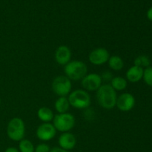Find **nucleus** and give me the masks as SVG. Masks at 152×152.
<instances>
[{
	"label": "nucleus",
	"instance_id": "1a4fd4ad",
	"mask_svg": "<svg viewBox=\"0 0 152 152\" xmlns=\"http://www.w3.org/2000/svg\"><path fill=\"white\" fill-rule=\"evenodd\" d=\"M109 52L104 48H97L92 50L88 55L89 62L94 65H102L108 61Z\"/></svg>",
	"mask_w": 152,
	"mask_h": 152
},
{
	"label": "nucleus",
	"instance_id": "4be33fe9",
	"mask_svg": "<svg viewBox=\"0 0 152 152\" xmlns=\"http://www.w3.org/2000/svg\"><path fill=\"white\" fill-rule=\"evenodd\" d=\"M100 76L102 81L109 82V81H111V80L113 79V75L110 71H105V72L102 73V75Z\"/></svg>",
	"mask_w": 152,
	"mask_h": 152
},
{
	"label": "nucleus",
	"instance_id": "a211bd4d",
	"mask_svg": "<svg viewBox=\"0 0 152 152\" xmlns=\"http://www.w3.org/2000/svg\"><path fill=\"white\" fill-rule=\"evenodd\" d=\"M35 147L31 140L23 139L19 141V151L20 152H34Z\"/></svg>",
	"mask_w": 152,
	"mask_h": 152
},
{
	"label": "nucleus",
	"instance_id": "2eb2a0df",
	"mask_svg": "<svg viewBox=\"0 0 152 152\" xmlns=\"http://www.w3.org/2000/svg\"><path fill=\"white\" fill-rule=\"evenodd\" d=\"M54 107L59 114L67 113L70 108V103L68 98L66 96H59L55 102Z\"/></svg>",
	"mask_w": 152,
	"mask_h": 152
},
{
	"label": "nucleus",
	"instance_id": "0eeeda50",
	"mask_svg": "<svg viewBox=\"0 0 152 152\" xmlns=\"http://www.w3.org/2000/svg\"><path fill=\"white\" fill-rule=\"evenodd\" d=\"M102 83L101 76L98 74H86L81 80V85L86 91H96L101 87Z\"/></svg>",
	"mask_w": 152,
	"mask_h": 152
},
{
	"label": "nucleus",
	"instance_id": "ddd939ff",
	"mask_svg": "<svg viewBox=\"0 0 152 152\" xmlns=\"http://www.w3.org/2000/svg\"><path fill=\"white\" fill-rule=\"evenodd\" d=\"M143 73V68L134 65V66L131 67L126 72V78L130 83H137L142 79Z\"/></svg>",
	"mask_w": 152,
	"mask_h": 152
},
{
	"label": "nucleus",
	"instance_id": "9b49d317",
	"mask_svg": "<svg viewBox=\"0 0 152 152\" xmlns=\"http://www.w3.org/2000/svg\"><path fill=\"white\" fill-rule=\"evenodd\" d=\"M58 142L60 148L70 151L74 149L77 145V138L75 135L71 132H64L59 136Z\"/></svg>",
	"mask_w": 152,
	"mask_h": 152
},
{
	"label": "nucleus",
	"instance_id": "a878e982",
	"mask_svg": "<svg viewBox=\"0 0 152 152\" xmlns=\"http://www.w3.org/2000/svg\"><path fill=\"white\" fill-rule=\"evenodd\" d=\"M1 98H0V105H1Z\"/></svg>",
	"mask_w": 152,
	"mask_h": 152
},
{
	"label": "nucleus",
	"instance_id": "6ab92c4d",
	"mask_svg": "<svg viewBox=\"0 0 152 152\" xmlns=\"http://www.w3.org/2000/svg\"><path fill=\"white\" fill-rule=\"evenodd\" d=\"M149 65L150 59L146 56H143V55L139 56L134 60V65H136V66H139L142 68V67H148Z\"/></svg>",
	"mask_w": 152,
	"mask_h": 152
},
{
	"label": "nucleus",
	"instance_id": "aec40b11",
	"mask_svg": "<svg viewBox=\"0 0 152 152\" xmlns=\"http://www.w3.org/2000/svg\"><path fill=\"white\" fill-rule=\"evenodd\" d=\"M142 78L148 86L152 87V67H148L146 69L144 70Z\"/></svg>",
	"mask_w": 152,
	"mask_h": 152
},
{
	"label": "nucleus",
	"instance_id": "5701e85b",
	"mask_svg": "<svg viewBox=\"0 0 152 152\" xmlns=\"http://www.w3.org/2000/svg\"><path fill=\"white\" fill-rule=\"evenodd\" d=\"M50 152H69L67 150L63 149V148H60V147H53V148L50 149Z\"/></svg>",
	"mask_w": 152,
	"mask_h": 152
},
{
	"label": "nucleus",
	"instance_id": "6e6552de",
	"mask_svg": "<svg viewBox=\"0 0 152 152\" xmlns=\"http://www.w3.org/2000/svg\"><path fill=\"white\" fill-rule=\"evenodd\" d=\"M56 134V129L50 123H43L37 128L36 132L37 138L44 142H47L54 138Z\"/></svg>",
	"mask_w": 152,
	"mask_h": 152
},
{
	"label": "nucleus",
	"instance_id": "423d86ee",
	"mask_svg": "<svg viewBox=\"0 0 152 152\" xmlns=\"http://www.w3.org/2000/svg\"><path fill=\"white\" fill-rule=\"evenodd\" d=\"M71 82L66 76H58L53 80L51 88L53 93L59 96H66L71 93Z\"/></svg>",
	"mask_w": 152,
	"mask_h": 152
},
{
	"label": "nucleus",
	"instance_id": "dca6fc26",
	"mask_svg": "<svg viewBox=\"0 0 152 152\" xmlns=\"http://www.w3.org/2000/svg\"><path fill=\"white\" fill-rule=\"evenodd\" d=\"M108 62L109 68L113 71H120L124 67V62H123V59L117 55L110 56Z\"/></svg>",
	"mask_w": 152,
	"mask_h": 152
},
{
	"label": "nucleus",
	"instance_id": "39448f33",
	"mask_svg": "<svg viewBox=\"0 0 152 152\" xmlns=\"http://www.w3.org/2000/svg\"><path fill=\"white\" fill-rule=\"evenodd\" d=\"M75 118L74 115L69 113L58 114L53 119V125L56 131L62 132H68L75 126Z\"/></svg>",
	"mask_w": 152,
	"mask_h": 152
},
{
	"label": "nucleus",
	"instance_id": "393cba45",
	"mask_svg": "<svg viewBox=\"0 0 152 152\" xmlns=\"http://www.w3.org/2000/svg\"><path fill=\"white\" fill-rule=\"evenodd\" d=\"M147 17L150 21L152 22V7H150L148 11H147Z\"/></svg>",
	"mask_w": 152,
	"mask_h": 152
},
{
	"label": "nucleus",
	"instance_id": "f8f14e48",
	"mask_svg": "<svg viewBox=\"0 0 152 152\" xmlns=\"http://www.w3.org/2000/svg\"><path fill=\"white\" fill-rule=\"evenodd\" d=\"M55 60L59 65H65L71 61V51L66 45H60L55 52Z\"/></svg>",
	"mask_w": 152,
	"mask_h": 152
},
{
	"label": "nucleus",
	"instance_id": "20e7f679",
	"mask_svg": "<svg viewBox=\"0 0 152 152\" xmlns=\"http://www.w3.org/2000/svg\"><path fill=\"white\" fill-rule=\"evenodd\" d=\"M7 137L11 140L19 142L24 139L25 134V125L19 117H14L9 121L7 126Z\"/></svg>",
	"mask_w": 152,
	"mask_h": 152
},
{
	"label": "nucleus",
	"instance_id": "9d476101",
	"mask_svg": "<svg viewBox=\"0 0 152 152\" xmlns=\"http://www.w3.org/2000/svg\"><path fill=\"white\" fill-rule=\"evenodd\" d=\"M135 105V98L129 93H123L120 94L117 99L116 106L123 112L131 111Z\"/></svg>",
	"mask_w": 152,
	"mask_h": 152
},
{
	"label": "nucleus",
	"instance_id": "f257e3e1",
	"mask_svg": "<svg viewBox=\"0 0 152 152\" xmlns=\"http://www.w3.org/2000/svg\"><path fill=\"white\" fill-rule=\"evenodd\" d=\"M117 91L110 84L102 85L96 91V99L98 104L104 109L114 108L117 103Z\"/></svg>",
	"mask_w": 152,
	"mask_h": 152
},
{
	"label": "nucleus",
	"instance_id": "4468645a",
	"mask_svg": "<svg viewBox=\"0 0 152 152\" xmlns=\"http://www.w3.org/2000/svg\"><path fill=\"white\" fill-rule=\"evenodd\" d=\"M37 117L43 123H50L54 117L53 111L48 107H42L37 111Z\"/></svg>",
	"mask_w": 152,
	"mask_h": 152
},
{
	"label": "nucleus",
	"instance_id": "b1692460",
	"mask_svg": "<svg viewBox=\"0 0 152 152\" xmlns=\"http://www.w3.org/2000/svg\"><path fill=\"white\" fill-rule=\"evenodd\" d=\"M4 152H20L19 151V149H17L15 147H8L5 149Z\"/></svg>",
	"mask_w": 152,
	"mask_h": 152
},
{
	"label": "nucleus",
	"instance_id": "f03ea898",
	"mask_svg": "<svg viewBox=\"0 0 152 152\" xmlns=\"http://www.w3.org/2000/svg\"><path fill=\"white\" fill-rule=\"evenodd\" d=\"M87 73V65L82 61H70L67 65H65V74L70 80H81Z\"/></svg>",
	"mask_w": 152,
	"mask_h": 152
},
{
	"label": "nucleus",
	"instance_id": "7ed1b4c3",
	"mask_svg": "<svg viewBox=\"0 0 152 152\" xmlns=\"http://www.w3.org/2000/svg\"><path fill=\"white\" fill-rule=\"evenodd\" d=\"M70 105L77 109H86L91 105V96L88 91L83 89H77L68 95Z\"/></svg>",
	"mask_w": 152,
	"mask_h": 152
},
{
	"label": "nucleus",
	"instance_id": "f3484780",
	"mask_svg": "<svg viewBox=\"0 0 152 152\" xmlns=\"http://www.w3.org/2000/svg\"><path fill=\"white\" fill-rule=\"evenodd\" d=\"M111 87L116 91H123L127 87V80L122 77H113L111 81Z\"/></svg>",
	"mask_w": 152,
	"mask_h": 152
},
{
	"label": "nucleus",
	"instance_id": "412c9836",
	"mask_svg": "<svg viewBox=\"0 0 152 152\" xmlns=\"http://www.w3.org/2000/svg\"><path fill=\"white\" fill-rule=\"evenodd\" d=\"M50 148L48 144L41 143L36 147L34 152H50Z\"/></svg>",
	"mask_w": 152,
	"mask_h": 152
}]
</instances>
